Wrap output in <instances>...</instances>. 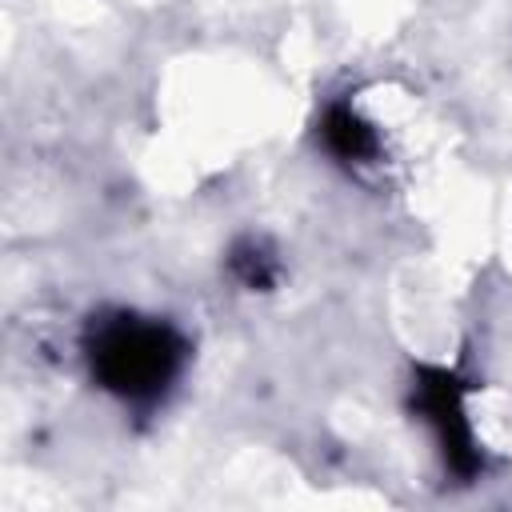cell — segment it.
<instances>
[{"label":"cell","mask_w":512,"mask_h":512,"mask_svg":"<svg viewBox=\"0 0 512 512\" xmlns=\"http://www.w3.org/2000/svg\"><path fill=\"white\" fill-rule=\"evenodd\" d=\"M184 356V344L172 328L156 320L120 316L96 328L92 344V368L104 380V388L120 392L124 400H152L168 388Z\"/></svg>","instance_id":"1"},{"label":"cell","mask_w":512,"mask_h":512,"mask_svg":"<svg viewBox=\"0 0 512 512\" xmlns=\"http://www.w3.org/2000/svg\"><path fill=\"white\" fill-rule=\"evenodd\" d=\"M420 412L436 428L444 460L456 472H464V476L476 472L480 456L472 448V432H468V420H464V408H460V388H456V380L448 372H428L424 376V384H420Z\"/></svg>","instance_id":"2"},{"label":"cell","mask_w":512,"mask_h":512,"mask_svg":"<svg viewBox=\"0 0 512 512\" xmlns=\"http://www.w3.org/2000/svg\"><path fill=\"white\" fill-rule=\"evenodd\" d=\"M324 144H328V152H336L340 160H348V164H360V160H368L372 152H376V132L348 108V104H332L328 112H324Z\"/></svg>","instance_id":"3"},{"label":"cell","mask_w":512,"mask_h":512,"mask_svg":"<svg viewBox=\"0 0 512 512\" xmlns=\"http://www.w3.org/2000/svg\"><path fill=\"white\" fill-rule=\"evenodd\" d=\"M232 268L240 272V280H244L248 288H264V284L272 280V256H268L260 244H244V248H236Z\"/></svg>","instance_id":"4"}]
</instances>
